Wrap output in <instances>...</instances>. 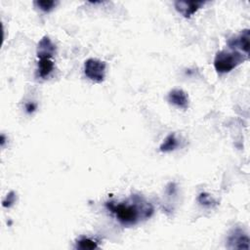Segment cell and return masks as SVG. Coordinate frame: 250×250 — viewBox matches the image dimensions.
<instances>
[{"label": "cell", "mask_w": 250, "mask_h": 250, "mask_svg": "<svg viewBox=\"0 0 250 250\" xmlns=\"http://www.w3.org/2000/svg\"><path fill=\"white\" fill-rule=\"evenodd\" d=\"M105 206L124 227L135 226L153 214V206L138 194H133L121 202H106Z\"/></svg>", "instance_id": "6da1fadb"}, {"label": "cell", "mask_w": 250, "mask_h": 250, "mask_svg": "<svg viewBox=\"0 0 250 250\" xmlns=\"http://www.w3.org/2000/svg\"><path fill=\"white\" fill-rule=\"evenodd\" d=\"M248 59L245 54L236 50L219 51L214 59V67L218 73L230 72Z\"/></svg>", "instance_id": "7a4b0ae2"}, {"label": "cell", "mask_w": 250, "mask_h": 250, "mask_svg": "<svg viewBox=\"0 0 250 250\" xmlns=\"http://www.w3.org/2000/svg\"><path fill=\"white\" fill-rule=\"evenodd\" d=\"M106 63L99 59H88L84 62L85 75L95 83H101L104 80Z\"/></svg>", "instance_id": "3957f363"}, {"label": "cell", "mask_w": 250, "mask_h": 250, "mask_svg": "<svg viewBox=\"0 0 250 250\" xmlns=\"http://www.w3.org/2000/svg\"><path fill=\"white\" fill-rule=\"evenodd\" d=\"M227 247L229 249H249V236L244 229L236 227L229 232Z\"/></svg>", "instance_id": "277c9868"}, {"label": "cell", "mask_w": 250, "mask_h": 250, "mask_svg": "<svg viewBox=\"0 0 250 250\" xmlns=\"http://www.w3.org/2000/svg\"><path fill=\"white\" fill-rule=\"evenodd\" d=\"M249 39L250 31L248 28L243 29L239 34L232 36L229 39L228 45L231 50H240L243 54L248 56L249 54Z\"/></svg>", "instance_id": "5b68a950"}, {"label": "cell", "mask_w": 250, "mask_h": 250, "mask_svg": "<svg viewBox=\"0 0 250 250\" xmlns=\"http://www.w3.org/2000/svg\"><path fill=\"white\" fill-rule=\"evenodd\" d=\"M205 2L202 1H175L174 6L178 13H180L184 18H190L197 10H199Z\"/></svg>", "instance_id": "8992f818"}, {"label": "cell", "mask_w": 250, "mask_h": 250, "mask_svg": "<svg viewBox=\"0 0 250 250\" xmlns=\"http://www.w3.org/2000/svg\"><path fill=\"white\" fill-rule=\"evenodd\" d=\"M36 54L39 59H52L56 54V45L49 36H43L40 39L37 45Z\"/></svg>", "instance_id": "52a82bcc"}, {"label": "cell", "mask_w": 250, "mask_h": 250, "mask_svg": "<svg viewBox=\"0 0 250 250\" xmlns=\"http://www.w3.org/2000/svg\"><path fill=\"white\" fill-rule=\"evenodd\" d=\"M168 102L173 105L187 109L189 105V100L188 94L182 89H173L168 93Z\"/></svg>", "instance_id": "ba28073f"}, {"label": "cell", "mask_w": 250, "mask_h": 250, "mask_svg": "<svg viewBox=\"0 0 250 250\" xmlns=\"http://www.w3.org/2000/svg\"><path fill=\"white\" fill-rule=\"evenodd\" d=\"M54 70V62L52 59H39L37 73L40 78L48 77Z\"/></svg>", "instance_id": "9c48e42d"}, {"label": "cell", "mask_w": 250, "mask_h": 250, "mask_svg": "<svg viewBox=\"0 0 250 250\" xmlns=\"http://www.w3.org/2000/svg\"><path fill=\"white\" fill-rule=\"evenodd\" d=\"M179 146V140L176 137L175 133H170L160 145L159 149L161 152H170L175 150Z\"/></svg>", "instance_id": "30bf717a"}, {"label": "cell", "mask_w": 250, "mask_h": 250, "mask_svg": "<svg viewBox=\"0 0 250 250\" xmlns=\"http://www.w3.org/2000/svg\"><path fill=\"white\" fill-rule=\"evenodd\" d=\"M98 247V242L96 240H93L89 237H81L76 241L75 248L76 249H82V250H87V249H95Z\"/></svg>", "instance_id": "8fae6325"}, {"label": "cell", "mask_w": 250, "mask_h": 250, "mask_svg": "<svg viewBox=\"0 0 250 250\" xmlns=\"http://www.w3.org/2000/svg\"><path fill=\"white\" fill-rule=\"evenodd\" d=\"M33 4L36 6V8H38L42 12L49 13L57 6L58 2L53 0H37V1H34Z\"/></svg>", "instance_id": "7c38bea8"}, {"label": "cell", "mask_w": 250, "mask_h": 250, "mask_svg": "<svg viewBox=\"0 0 250 250\" xmlns=\"http://www.w3.org/2000/svg\"><path fill=\"white\" fill-rule=\"evenodd\" d=\"M16 197H17L16 192L15 191H10L2 201L3 207H8L9 208L12 205H14V203L16 202Z\"/></svg>", "instance_id": "4fadbf2b"}, {"label": "cell", "mask_w": 250, "mask_h": 250, "mask_svg": "<svg viewBox=\"0 0 250 250\" xmlns=\"http://www.w3.org/2000/svg\"><path fill=\"white\" fill-rule=\"evenodd\" d=\"M197 200H198V202H199L200 204L207 205V206H211V205L214 203L213 198H212L209 194H207V193H205V192H201V193L199 194Z\"/></svg>", "instance_id": "5bb4252c"}, {"label": "cell", "mask_w": 250, "mask_h": 250, "mask_svg": "<svg viewBox=\"0 0 250 250\" xmlns=\"http://www.w3.org/2000/svg\"><path fill=\"white\" fill-rule=\"evenodd\" d=\"M25 108H26V111H27L28 113H30V112L34 111V109H35V104H26Z\"/></svg>", "instance_id": "9a60e30c"}]
</instances>
